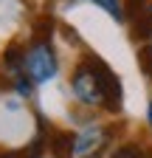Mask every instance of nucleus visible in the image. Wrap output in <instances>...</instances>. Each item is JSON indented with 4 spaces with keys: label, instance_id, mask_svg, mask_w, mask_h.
I'll use <instances>...</instances> for the list:
<instances>
[{
    "label": "nucleus",
    "instance_id": "obj_10",
    "mask_svg": "<svg viewBox=\"0 0 152 158\" xmlns=\"http://www.w3.org/2000/svg\"><path fill=\"white\" fill-rule=\"evenodd\" d=\"M51 28H54V20H51V17L37 20V23H34V34H37V40H48V37H51Z\"/></svg>",
    "mask_w": 152,
    "mask_h": 158
},
{
    "label": "nucleus",
    "instance_id": "obj_8",
    "mask_svg": "<svg viewBox=\"0 0 152 158\" xmlns=\"http://www.w3.org/2000/svg\"><path fill=\"white\" fill-rule=\"evenodd\" d=\"M11 88L20 93V96H31V79H28V73H17L11 79Z\"/></svg>",
    "mask_w": 152,
    "mask_h": 158
},
{
    "label": "nucleus",
    "instance_id": "obj_3",
    "mask_svg": "<svg viewBox=\"0 0 152 158\" xmlns=\"http://www.w3.org/2000/svg\"><path fill=\"white\" fill-rule=\"evenodd\" d=\"M113 141V130L104 124L90 122L79 135H76V144H73V155L76 158H99Z\"/></svg>",
    "mask_w": 152,
    "mask_h": 158
},
{
    "label": "nucleus",
    "instance_id": "obj_2",
    "mask_svg": "<svg viewBox=\"0 0 152 158\" xmlns=\"http://www.w3.org/2000/svg\"><path fill=\"white\" fill-rule=\"evenodd\" d=\"M59 71V62H56V54L51 48L48 40H34V43L26 48V73L31 82L42 85V82H51Z\"/></svg>",
    "mask_w": 152,
    "mask_h": 158
},
{
    "label": "nucleus",
    "instance_id": "obj_9",
    "mask_svg": "<svg viewBox=\"0 0 152 158\" xmlns=\"http://www.w3.org/2000/svg\"><path fill=\"white\" fill-rule=\"evenodd\" d=\"M138 59H141V71H144L146 76H152V40H149V43L141 48Z\"/></svg>",
    "mask_w": 152,
    "mask_h": 158
},
{
    "label": "nucleus",
    "instance_id": "obj_5",
    "mask_svg": "<svg viewBox=\"0 0 152 158\" xmlns=\"http://www.w3.org/2000/svg\"><path fill=\"white\" fill-rule=\"evenodd\" d=\"M110 158H152V152L144 144H138V141H124V144H118L113 150Z\"/></svg>",
    "mask_w": 152,
    "mask_h": 158
},
{
    "label": "nucleus",
    "instance_id": "obj_12",
    "mask_svg": "<svg viewBox=\"0 0 152 158\" xmlns=\"http://www.w3.org/2000/svg\"><path fill=\"white\" fill-rule=\"evenodd\" d=\"M146 11H149V14H152V3H149V6H146Z\"/></svg>",
    "mask_w": 152,
    "mask_h": 158
},
{
    "label": "nucleus",
    "instance_id": "obj_6",
    "mask_svg": "<svg viewBox=\"0 0 152 158\" xmlns=\"http://www.w3.org/2000/svg\"><path fill=\"white\" fill-rule=\"evenodd\" d=\"M42 155V138L37 135L28 147H20V150H6L0 152V158H40Z\"/></svg>",
    "mask_w": 152,
    "mask_h": 158
},
{
    "label": "nucleus",
    "instance_id": "obj_7",
    "mask_svg": "<svg viewBox=\"0 0 152 158\" xmlns=\"http://www.w3.org/2000/svg\"><path fill=\"white\" fill-rule=\"evenodd\" d=\"M93 3H96V6H102L113 20H118V23H124V20H127V9H124V3H121V0H93Z\"/></svg>",
    "mask_w": 152,
    "mask_h": 158
},
{
    "label": "nucleus",
    "instance_id": "obj_13",
    "mask_svg": "<svg viewBox=\"0 0 152 158\" xmlns=\"http://www.w3.org/2000/svg\"><path fill=\"white\" fill-rule=\"evenodd\" d=\"M138 3H144V0H138Z\"/></svg>",
    "mask_w": 152,
    "mask_h": 158
},
{
    "label": "nucleus",
    "instance_id": "obj_11",
    "mask_svg": "<svg viewBox=\"0 0 152 158\" xmlns=\"http://www.w3.org/2000/svg\"><path fill=\"white\" fill-rule=\"evenodd\" d=\"M146 122H149V130H152V102H149V107H146Z\"/></svg>",
    "mask_w": 152,
    "mask_h": 158
},
{
    "label": "nucleus",
    "instance_id": "obj_1",
    "mask_svg": "<svg viewBox=\"0 0 152 158\" xmlns=\"http://www.w3.org/2000/svg\"><path fill=\"white\" fill-rule=\"evenodd\" d=\"M70 90L76 102H82L85 107H104L110 113L121 110V99H124L121 82L113 73V68L96 54H85L76 62L70 73Z\"/></svg>",
    "mask_w": 152,
    "mask_h": 158
},
{
    "label": "nucleus",
    "instance_id": "obj_4",
    "mask_svg": "<svg viewBox=\"0 0 152 158\" xmlns=\"http://www.w3.org/2000/svg\"><path fill=\"white\" fill-rule=\"evenodd\" d=\"M73 144H76V135H70L65 130H51L48 147H51V155L54 158H70L73 155Z\"/></svg>",
    "mask_w": 152,
    "mask_h": 158
}]
</instances>
